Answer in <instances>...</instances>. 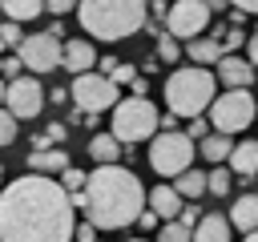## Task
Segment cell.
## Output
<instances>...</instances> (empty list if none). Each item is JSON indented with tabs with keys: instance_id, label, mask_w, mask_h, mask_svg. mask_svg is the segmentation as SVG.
Listing matches in <instances>:
<instances>
[{
	"instance_id": "obj_19",
	"label": "cell",
	"mask_w": 258,
	"mask_h": 242,
	"mask_svg": "<svg viewBox=\"0 0 258 242\" xmlns=\"http://www.w3.org/2000/svg\"><path fill=\"white\" fill-rule=\"evenodd\" d=\"M230 222H234V230H242V234L258 230V194H242V198H234Z\"/></svg>"
},
{
	"instance_id": "obj_11",
	"label": "cell",
	"mask_w": 258,
	"mask_h": 242,
	"mask_svg": "<svg viewBox=\"0 0 258 242\" xmlns=\"http://www.w3.org/2000/svg\"><path fill=\"white\" fill-rule=\"evenodd\" d=\"M4 105L16 113V117H24V121H32L40 109H44V89H40V81H32V73L24 77H16V81H8L4 85Z\"/></svg>"
},
{
	"instance_id": "obj_45",
	"label": "cell",
	"mask_w": 258,
	"mask_h": 242,
	"mask_svg": "<svg viewBox=\"0 0 258 242\" xmlns=\"http://www.w3.org/2000/svg\"><path fill=\"white\" fill-rule=\"evenodd\" d=\"M206 4H210V8H214V12H222V8H226V4H230V0H206Z\"/></svg>"
},
{
	"instance_id": "obj_4",
	"label": "cell",
	"mask_w": 258,
	"mask_h": 242,
	"mask_svg": "<svg viewBox=\"0 0 258 242\" xmlns=\"http://www.w3.org/2000/svg\"><path fill=\"white\" fill-rule=\"evenodd\" d=\"M218 73H210V65H181V69H173L169 73V81H165V105H169V113H177V117H198V113H210V105H214V97H218Z\"/></svg>"
},
{
	"instance_id": "obj_6",
	"label": "cell",
	"mask_w": 258,
	"mask_h": 242,
	"mask_svg": "<svg viewBox=\"0 0 258 242\" xmlns=\"http://www.w3.org/2000/svg\"><path fill=\"white\" fill-rule=\"evenodd\" d=\"M149 165L161 177H177L194 165V137L181 129H161L149 145Z\"/></svg>"
},
{
	"instance_id": "obj_29",
	"label": "cell",
	"mask_w": 258,
	"mask_h": 242,
	"mask_svg": "<svg viewBox=\"0 0 258 242\" xmlns=\"http://www.w3.org/2000/svg\"><path fill=\"white\" fill-rule=\"evenodd\" d=\"M185 133H189L194 141H202L206 133H214V121H210V113H198V117H189V125H185Z\"/></svg>"
},
{
	"instance_id": "obj_8",
	"label": "cell",
	"mask_w": 258,
	"mask_h": 242,
	"mask_svg": "<svg viewBox=\"0 0 258 242\" xmlns=\"http://www.w3.org/2000/svg\"><path fill=\"white\" fill-rule=\"evenodd\" d=\"M254 113H258V105H254L250 89H226V93H218L214 105H210V121H214V129H222V133H242V129H250Z\"/></svg>"
},
{
	"instance_id": "obj_33",
	"label": "cell",
	"mask_w": 258,
	"mask_h": 242,
	"mask_svg": "<svg viewBox=\"0 0 258 242\" xmlns=\"http://www.w3.org/2000/svg\"><path fill=\"white\" fill-rule=\"evenodd\" d=\"M97 230H101L97 222H81V226H77V238H73V242H97Z\"/></svg>"
},
{
	"instance_id": "obj_21",
	"label": "cell",
	"mask_w": 258,
	"mask_h": 242,
	"mask_svg": "<svg viewBox=\"0 0 258 242\" xmlns=\"http://www.w3.org/2000/svg\"><path fill=\"white\" fill-rule=\"evenodd\" d=\"M234 133H222V129H214V133H206L202 141H198V149L214 161V165H222V161H230V153H234V145L238 141H230Z\"/></svg>"
},
{
	"instance_id": "obj_15",
	"label": "cell",
	"mask_w": 258,
	"mask_h": 242,
	"mask_svg": "<svg viewBox=\"0 0 258 242\" xmlns=\"http://www.w3.org/2000/svg\"><path fill=\"white\" fill-rule=\"evenodd\" d=\"M121 149H125V141L109 129V133H93V141H89V157L97 161V165H113V161H121Z\"/></svg>"
},
{
	"instance_id": "obj_28",
	"label": "cell",
	"mask_w": 258,
	"mask_h": 242,
	"mask_svg": "<svg viewBox=\"0 0 258 242\" xmlns=\"http://www.w3.org/2000/svg\"><path fill=\"white\" fill-rule=\"evenodd\" d=\"M16 121H20V117L4 105V113H0V141H4V145H12V141H16Z\"/></svg>"
},
{
	"instance_id": "obj_31",
	"label": "cell",
	"mask_w": 258,
	"mask_h": 242,
	"mask_svg": "<svg viewBox=\"0 0 258 242\" xmlns=\"http://www.w3.org/2000/svg\"><path fill=\"white\" fill-rule=\"evenodd\" d=\"M48 4V16H69L73 8H81V0H44Z\"/></svg>"
},
{
	"instance_id": "obj_23",
	"label": "cell",
	"mask_w": 258,
	"mask_h": 242,
	"mask_svg": "<svg viewBox=\"0 0 258 242\" xmlns=\"http://www.w3.org/2000/svg\"><path fill=\"white\" fill-rule=\"evenodd\" d=\"M0 4H4V16H8V20H20V24H24V20H36V16L48 12L44 0H0Z\"/></svg>"
},
{
	"instance_id": "obj_34",
	"label": "cell",
	"mask_w": 258,
	"mask_h": 242,
	"mask_svg": "<svg viewBox=\"0 0 258 242\" xmlns=\"http://www.w3.org/2000/svg\"><path fill=\"white\" fill-rule=\"evenodd\" d=\"M113 81H117V85H133V81H137V69H133V65H117Z\"/></svg>"
},
{
	"instance_id": "obj_39",
	"label": "cell",
	"mask_w": 258,
	"mask_h": 242,
	"mask_svg": "<svg viewBox=\"0 0 258 242\" xmlns=\"http://www.w3.org/2000/svg\"><path fill=\"white\" fill-rule=\"evenodd\" d=\"M246 56H250V60H254V69H258V32L246 40Z\"/></svg>"
},
{
	"instance_id": "obj_18",
	"label": "cell",
	"mask_w": 258,
	"mask_h": 242,
	"mask_svg": "<svg viewBox=\"0 0 258 242\" xmlns=\"http://www.w3.org/2000/svg\"><path fill=\"white\" fill-rule=\"evenodd\" d=\"M28 169H36V173H64V169H69V153L56 149V145L32 149V153H28Z\"/></svg>"
},
{
	"instance_id": "obj_36",
	"label": "cell",
	"mask_w": 258,
	"mask_h": 242,
	"mask_svg": "<svg viewBox=\"0 0 258 242\" xmlns=\"http://www.w3.org/2000/svg\"><path fill=\"white\" fill-rule=\"evenodd\" d=\"M157 218H161V214H157L153 206H145V214L137 218V226H141V230H153V226H157Z\"/></svg>"
},
{
	"instance_id": "obj_9",
	"label": "cell",
	"mask_w": 258,
	"mask_h": 242,
	"mask_svg": "<svg viewBox=\"0 0 258 242\" xmlns=\"http://www.w3.org/2000/svg\"><path fill=\"white\" fill-rule=\"evenodd\" d=\"M16 52H20V60H24L28 73H52V69L64 65V44H60L56 32H32V36L20 40Z\"/></svg>"
},
{
	"instance_id": "obj_17",
	"label": "cell",
	"mask_w": 258,
	"mask_h": 242,
	"mask_svg": "<svg viewBox=\"0 0 258 242\" xmlns=\"http://www.w3.org/2000/svg\"><path fill=\"white\" fill-rule=\"evenodd\" d=\"M230 238H234V222L222 214H206L194 226V242H230Z\"/></svg>"
},
{
	"instance_id": "obj_46",
	"label": "cell",
	"mask_w": 258,
	"mask_h": 242,
	"mask_svg": "<svg viewBox=\"0 0 258 242\" xmlns=\"http://www.w3.org/2000/svg\"><path fill=\"white\" fill-rule=\"evenodd\" d=\"M242 242H258V230H250V234H242Z\"/></svg>"
},
{
	"instance_id": "obj_2",
	"label": "cell",
	"mask_w": 258,
	"mask_h": 242,
	"mask_svg": "<svg viewBox=\"0 0 258 242\" xmlns=\"http://www.w3.org/2000/svg\"><path fill=\"white\" fill-rule=\"evenodd\" d=\"M145 206H149V190L121 161L97 165L89 173V186H85V218L97 222L101 230H125V226H133L145 214Z\"/></svg>"
},
{
	"instance_id": "obj_16",
	"label": "cell",
	"mask_w": 258,
	"mask_h": 242,
	"mask_svg": "<svg viewBox=\"0 0 258 242\" xmlns=\"http://www.w3.org/2000/svg\"><path fill=\"white\" fill-rule=\"evenodd\" d=\"M230 169L242 182H254L258 177V141H238L234 153H230Z\"/></svg>"
},
{
	"instance_id": "obj_35",
	"label": "cell",
	"mask_w": 258,
	"mask_h": 242,
	"mask_svg": "<svg viewBox=\"0 0 258 242\" xmlns=\"http://www.w3.org/2000/svg\"><path fill=\"white\" fill-rule=\"evenodd\" d=\"M202 218H206V214H202V206H198V202H189V206L181 210V222H185V226H198Z\"/></svg>"
},
{
	"instance_id": "obj_7",
	"label": "cell",
	"mask_w": 258,
	"mask_h": 242,
	"mask_svg": "<svg viewBox=\"0 0 258 242\" xmlns=\"http://www.w3.org/2000/svg\"><path fill=\"white\" fill-rule=\"evenodd\" d=\"M121 85L109 77V73H77L73 77V85H69V93H73V105H81L85 113H113L117 109V101H121V93H117Z\"/></svg>"
},
{
	"instance_id": "obj_22",
	"label": "cell",
	"mask_w": 258,
	"mask_h": 242,
	"mask_svg": "<svg viewBox=\"0 0 258 242\" xmlns=\"http://www.w3.org/2000/svg\"><path fill=\"white\" fill-rule=\"evenodd\" d=\"M173 186L181 190V198H185V202H198L202 194H210V173H202V169H194V165H189L185 173H177V177H173Z\"/></svg>"
},
{
	"instance_id": "obj_30",
	"label": "cell",
	"mask_w": 258,
	"mask_h": 242,
	"mask_svg": "<svg viewBox=\"0 0 258 242\" xmlns=\"http://www.w3.org/2000/svg\"><path fill=\"white\" fill-rule=\"evenodd\" d=\"M0 40H4L8 48H20V40H24V32H20V20H4V24H0Z\"/></svg>"
},
{
	"instance_id": "obj_32",
	"label": "cell",
	"mask_w": 258,
	"mask_h": 242,
	"mask_svg": "<svg viewBox=\"0 0 258 242\" xmlns=\"http://www.w3.org/2000/svg\"><path fill=\"white\" fill-rule=\"evenodd\" d=\"M20 73H24V60H20V52H12V56L4 60V77H8V81H16Z\"/></svg>"
},
{
	"instance_id": "obj_26",
	"label": "cell",
	"mask_w": 258,
	"mask_h": 242,
	"mask_svg": "<svg viewBox=\"0 0 258 242\" xmlns=\"http://www.w3.org/2000/svg\"><path fill=\"white\" fill-rule=\"evenodd\" d=\"M157 60H177L181 56V48H177V36L173 32H157Z\"/></svg>"
},
{
	"instance_id": "obj_44",
	"label": "cell",
	"mask_w": 258,
	"mask_h": 242,
	"mask_svg": "<svg viewBox=\"0 0 258 242\" xmlns=\"http://www.w3.org/2000/svg\"><path fill=\"white\" fill-rule=\"evenodd\" d=\"M161 129H177V113H161Z\"/></svg>"
},
{
	"instance_id": "obj_1",
	"label": "cell",
	"mask_w": 258,
	"mask_h": 242,
	"mask_svg": "<svg viewBox=\"0 0 258 242\" xmlns=\"http://www.w3.org/2000/svg\"><path fill=\"white\" fill-rule=\"evenodd\" d=\"M77 202L52 173L28 169L0 194V242H73Z\"/></svg>"
},
{
	"instance_id": "obj_47",
	"label": "cell",
	"mask_w": 258,
	"mask_h": 242,
	"mask_svg": "<svg viewBox=\"0 0 258 242\" xmlns=\"http://www.w3.org/2000/svg\"><path fill=\"white\" fill-rule=\"evenodd\" d=\"M129 242H153V238H129Z\"/></svg>"
},
{
	"instance_id": "obj_3",
	"label": "cell",
	"mask_w": 258,
	"mask_h": 242,
	"mask_svg": "<svg viewBox=\"0 0 258 242\" xmlns=\"http://www.w3.org/2000/svg\"><path fill=\"white\" fill-rule=\"evenodd\" d=\"M149 0H81L77 20L97 40H125L149 24Z\"/></svg>"
},
{
	"instance_id": "obj_10",
	"label": "cell",
	"mask_w": 258,
	"mask_h": 242,
	"mask_svg": "<svg viewBox=\"0 0 258 242\" xmlns=\"http://www.w3.org/2000/svg\"><path fill=\"white\" fill-rule=\"evenodd\" d=\"M210 16H214V8L206 0H173L165 12V32H173L177 40H194L206 32Z\"/></svg>"
},
{
	"instance_id": "obj_20",
	"label": "cell",
	"mask_w": 258,
	"mask_h": 242,
	"mask_svg": "<svg viewBox=\"0 0 258 242\" xmlns=\"http://www.w3.org/2000/svg\"><path fill=\"white\" fill-rule=\"evenodd\" d=\"M185 52H189L194 65H218L226 56V44L222 40H210V36H194V40H185Z\"/></svg>"
},
{
	"instance_id": "obj_24",
	"label": "cell",
	"mask_w": 258,
	"mask_h": 242,
	"mask_svg": "<svg viewBox=\"0 0 258 242\" xmlns=\"http://www.w3.org/2000/svg\"><path fill=\"white\" fill-rule=\"evenodd\" d=\"M234 177H238V173L230 169V161H222L218 169H210V194H214V198H226L230 186H234Z\"/></svg>"
},
{
	"instance_id": "obj_38",
	"label": "cell",
	"mask_w": 258,
	"mask_h": 242,
	"mask_svg": "<svg viewBox=\"0 0 258 242\" xmlns=\"http://www.w3.org/2000/svg\"><path fill=\"white\" fill-rule=\"evenodd\" d=\"M230 8H242V12L258 16V0H230Z\"/></svg>"
},
{
	"instance_id": "obj_14",
	"label": "cell",
	"mask_w": 258,
	"mask_h": 242,
	"mask_svg": "<svg viewBox=\"0 0 258 242\" xmlns=\"http://www.w3.org/2000/svg\"><path fill=\"white\" fill-rule=\"evenodd\" d=\"M93 65H97V48H93L89 40H81V36H77V40H64V69H69L73 77H77V73H89Z\"/></svg>"
},
{
	"instance_id": "obj_5",
	"label": "cell",
	"mask_w": 258,
	"mask_h": 242,
	"mask_svg": "<svg viewBox=\"0 0 258 242\" xmlns=\"http://www.w3.org/2000/svg\"><path fill=\"white\" fill-rule=\"evenodd\" d=\"M113 117V133L133 149L137 141H149V137H157V125H161V113H157V105L149 101V97H125V101H117V109L109 113Z\"/></svg>"
},
{
	"instance_id": "obj_25",
	"label": "cell",
	"mask_w": 258,
	"mask_h": 242,
	"mask_svg": "<svg viewBox=\"0 0 258 242\" xmlns=\"http://www.w3.org/2000/svg\"><path fill=\"white\" fill-rule=\"evenodd\" d=\"M157 242H194V226H185L181 218H169L157 234Z\"/></svg>"
},
{
	"instance_id": "obj_27",
	"label": "cell",
	"mask_w": 258,
	"mask_h": 242,
	"mask_svg": "<svg viewBox=\"0 0 258 242\" xmlns=\"http://www.w3.org/2000/svg\"><path fill=\"white\" fill-rule=\"evenodd\" d=\"M60 177H64V190H69L73 198H77V194H85V186H89V173H81L77 165H69V169L60 173Z\"/></svg>"
},
{
	"instance_id": "obj_13",
	"label": "cell",
	"mask_w": 258,
	"mask_h": 242,
	"mask_svg": "<svg viewBox=\"0 0 258 242\" xmlns=\"http://www.w3.org/2000/svg\"><path fill=\"white\" fill-rule=\"evenodd\" d=\"M149 206L169 222V218H181L185 198H181V190H177V186H153V190H149Z\"/></svg>"
},
{
	"instance_id": "obj_37",
	"label": "cell",
	"mask_w": 258,
	"mask_h": 242,
	"mask_svg": "<svg viewBox=\"0 0 258 242\" xmlns=\"http://www.w3.org/2000/svg\"><path fill=\"white\" fill-rule=\"evenodd\" d=\"M222 44H226V52H230V48H238V44H246V36H242V32H238V28H230V32H226V40H222Z\"/></svg>"
},
{
	"instance_id": "obj_12",
	"label": "cell",
	"mask_w": 258,
	"mask_h": 242,
	"mask_svg": "<svg viewBox=\"0 0 258 242\" xmlns=\"http://www.w3.org/2000/svg\"><path fill=\"white\" fill-rule=\"evenodd\" d=\"M214 73H218V81H222L226 89H246V85L254 81V60H250V56L242 60V56H230V52H226V56L214 65Z\"/></svg>"
},
{
	"instance_id": "obj_42",
	"label": "cell",
	"mask_w": 258,
	"mask_h": 242,
	"mask_svg": "<svg viewBox=\"0 0 258 242\" xmlns=\"http://www.w3.org/2000/svg\"><path fill=\"white\" fill-rule=\"evenodd\" d=\"M117 65H121V60H113V56H101V73H109V77H113V73H117Z\"/></svg>"
},
{
	"instance_id": "obj_40",
	"label": "cell",
	"mask_w": 258,
	"mask_h": 242,
	"mask_svg": "<svg viewBox=\"0 0 258 242\" xmlns=\"http://www.w3.org/2000/svg\"><path fill=\"white\" fill-rule=\"evenodd\" d=\"M48 137H52V145H56V141H64V125H60V121H52V125H48Z\"/></svg>"
},
{
	"instance_id": "obj_41",
	"label": "cell",
	"mask_w": 258,
	"mask_h": 242,
	"mask_svg": "<svg viewBox=\"0 0 258 242\" xmlns=\"http://www.w3.org/2000/svg\"><path fill=\"white\" fill-rule=\"evenodd\" d=\"M149 12H153V16H165V12H169V0H149Z\"/></svg>"
},
{
	"instance_id": "obj_43",
	"label": "cell",
	"mask_w": 258,
	"mask_h": 242,
	"mask_svg": "<svg viewBox=\"0 0 258 242\" xmlns=\"http://www.w3.org/2000/svg\"><path fill=\"white\" fill-rule=\"evenodd\" d=\"M64 97H73V93H64V85H60V89H52V93H48V101H52V105H64Z\"/></svg>"
}]
</instances>
